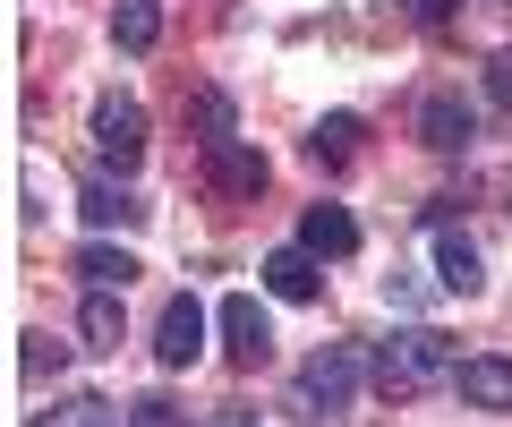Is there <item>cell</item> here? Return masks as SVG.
I'll use <instances>...</instances> for the list:
<instances>
[{
  "label": "cell",
  "mask_w": 512,
  "mask_h": 427,
  "mask_svg": "<svg viewBox=\"0 0 512 427\" xmlns=\"http://www.w3.org/2000/svg\"><path fill=\"white\" fill-rule=\"evenodd\" d=\"M453 342L436 334V325H393V334L376 342V359H367V376H376V393H427V385H453Z\"/></svg>",
  "instance_id": "obj_1"
},
{
  "label": "cell",
  "mask_w": 512,
  "mask_h": 427,
  "mask_svg": "<svg viewBox=\"0 0 512 427\" xmlns=\"http://www.w3.org/2000/svg\"><path fill=\"white\" fill-rule=\"evenodd\" d=\"M86 137H94V154H103L111 171H137L146 163V103H137V94H103L94 120H86Z\"/></svg>",
  "instance_id": "obj_2"
},
{
  "label": "cell",
  "mask_w": 512,
  "mask_h": 427,
  "mask_svg": "<svg viewBox=\"0 0 512 427\" xmlns=\"http://www.w3.org/2000/svg\"><path fill=\"white\" fill-rule=\"evenodd\" d=\"M350 393H359V351H350V342H325V351L299 368V402H308L316 419H333V410H350Z\"/></svg>",
  "instance_id": "obj_3"
},
{
  "label": "cell",
  "mask_w": 512,
  "mask_h": 427,
  "mask_svg": "<svg viewBox=\"0 0 512 427\" xmlns=\"http://www.w3.org/2000/svg\"><path fill=\"white\" fill-rule=\"evenodd\" d=\"M214 325H222V351H231V368H265V359H274V316L256 308L248 291H231L214 308Z\"/></svg>",
  "instance_id": "obj_4"
},
{
  "label": "cell",
  "mask_w": 512,
  "mask_h": 427,
  "mask_svg": "<svg viewBox=\"0 0 512 427\" xmlns=\"http://www.w3.org/2000/svg\"><path fill=\"white\" fill-rule=\"evenodd\" d=\"M470 137H478V112L461 103L453 86L419 94V146H427V154H470Z\"/></svg>",
  "instance_id": "obj_5"
},
{
  "label": "cell",
  "mask_w": 512,
  "mask_h": 427,
  "mask_svg": "<svg viewBox=\"0 0 512 427\" xmlns=\"http://www.w3.org/2000/svg\"><path fill=\"white\" fill-rule=\"evenodd\" d=\"M205 325H214V316L180 291L163 308V325H154V359H163V368H197V359H205Z\"/></svg>",
  "instance_id": "obj_6"
},
{
  "label": "cell",
  "mask_w": 512,
  "mask_h": 427,
  "mask_svg": "<svg viewBox=\"0 0 512 427\" xmlns=\"http://www.w3.org/2000/svg\"><path fill=\"white\" fill-rule=\"evenodd\" d=\"M256 274H265V291H274V299H291V308H308V299L325 291V257H316V248H299V240L274 248Z\"/></svg>",
  "instance_id": "obj_7"
},
{
  "label": "cell",
  "mask_w": 512,
  "mask_h": 427,
  "mask_svg": "<svg viewBox=\"0 0 512 427\" xmlns=\"http://www.w3.org/2000/svg\"><path fill=\"white\" fill-rule=\"evenodd\" d=\"M453 393H461L470 410H512V359H504V351H470V359L453 368Z\"/></svg>",
  "instance_id": "obj_8"
},
{
  "label": "cell",
  "mask_w": 512,
  "mask_h": 427,
  "mask_svg": "<svg viewBox=\"0 0 512 427\" xmlns=\"http://www.w3.org/2000/svg\"><path fill=\"white\" fill-rule=\"evenodd\" d=\"M436 291H453V299H478V291H487V257H478V240H461L453 223L436 231Z\"/></svg>",
  "instance_id": "obj_9"
},
{
  "label": "cell",
  "mask_w": 512,
  "mask_h": 427,
  "mask_svg": "<svg viewBox=\"0 0 512 427\" xmlns=\"http://www.w3.org/2000/svg\"><path fill=\"white\" fill-rule=\"evenodd\" d=\"M205 180H214L222 197H256V188H265V154L239 146V137H222V146H205Z\"/></svg>",
  "instance_id": "obj_10"
},
{
  "label": "cell",
  "mask_w": 512,
  "mask_h": 427,
  "mask_svg": "<svg viewBox=\"0 0 512 427\" xmlns=\"http://www.w3.org/2000/svg\"><path fill=\"white\" fill-rule=\"evenodd\" d=\"M77 214H86V223H94V231H137V223H146V205L128 197V188H120V180H103V171H94V180H86V188H77Z\"/></svg>",
  "instance_id": "obj_11"
},
{
  "label": "cell",
  "mask_w": 512,
  "mask_h": 427,
  "mask_svg": "<svg viewBox=\"0 0 512 427\" xmlns=\"http://www.w3.org/2000/svg\"><path fill=\"white\" fill-rule=\"evenodd\" d=\"M299 248H316V257H350V248H359L350 205H308V214H299Z\"/></svg>",
  "instance_id": "obj_12"
},
{
  "label": "cell",
  "mask_w": 512,
  "mask_h": 427,
  "mask_svg": "<svg viewBox=\"0 0 512 427\" xmlns=\"http://www.w3.org/2000/svg\"><path fill=\"white\" fill-rule=\"evenodd\" d=\"M77 274H86V291H128L146 265L128 257V248H111V240H86V248H77Z\"/></svg>",
  "instance_id": "obj_13"
},
{
  "label": "cell",
  "mask_w": 512,
  "mask_h": 427,
  "mask_svg": "<svg viewBox=\"0 0 512 427\" xmlns=\"http://www.w3.org/2000/svg\"><path fill=\"white\" fill-rule=\"evenodd\" d=\"M350 154H359V120H350V112H325V120L308 129V163H316V171H342Z\"/></svg>",
  "instance_id": "obj_14"
},
{
  "label": "cell",
  "mask_w": 512,
  "mask_h": 427,
  "mask_svg": "<svg viewBox=\"0 0 512 427\" xmlns=\"http://www.w3.org/2000/svg\"><path fill=\"white\" fill-rule=\"evenodd\" d=\"M111 43H120V52H154V43H163V9H154V0H120V9H111Z\"/></svg>",
  "instance_id": "obj_15"
},
{
  "label": "cell",
  "mask_w": 512,
  "mask_h": 427,
  "mask_svg": "<svg viewBox=\"0 0 512 427\" xmlns=\"http://www.w3.org/2000/svg\"><path fill=\"white\" fill-rule=\"evenodd\" d=\"M188 120H197V146H222V137H239V112L222 86H197L188 94Z\"/></svg>",
  "instance_id": "obj_16"
},
{
  "label": "cell",
  "mask_w": 512,
  "mask_h": 427,
  "mask_svg": "<svg viewBox=\"0 0 512 427\" xmlns=\"http://www.w3.org/2000/svg\"><path fill=\"white\" fill-rule=\"evenodd\" d=\"M77 334H86V351H120V291H86Z\"/></svg>",
  "instance_id": "obj_17"
},
{
  "label": "cell",
  "mask_w": 512,
  "mask_h": 427,
  "mask_svg": "<svg viewBox=\"0 0 512 427\" xmlns=\"http://www.w3.org/2000/svg\"><path fill=\"white\" fill-rule=\"evenodd\" d=\"M26 427H120V402H103V393H69L60 410H43V419Z\"/></svg>",
  "instance_id": "obj_18"
},
{
  "label": "cell",
  "mask_w": 512,
  "mask_h": 427,
  "mask_svg": "<svg viewBox=\"0 0 512 427\" xmlns=\"http://www.w3.org/2000/svg\"><path fill=\"white\" fill-rule=\"evenodd\" d=\"M128 427H188V410L171 402V393H137V402H128Z\"/></svg>",
  "instance_id": "obj_19"
},
{
  "label": "cell",
  "mask_w": 512,
  "mask_h": 427,
  "mask_svg": "<svg viewBox=\"0 0 512 427\" xmlns=\"http://www.w3.org/2000/svg\"><path fill=\"white\" fill-rule=\"evenodd\" d=\"M18 368H26V376H60V368H69V342H52V334H26Z\"/></svg>",
  "instance_id": "obj_20"
},
{
  "label": "cell",
  "mask_w": 512,
  "mask_h": 427,
  "mask_svg": "<svg viewBox=\"0 0 512 427\" xmlns=\"http://www.w3.org/2000/svg\"><path fill=\"white\" fill-rule=\"evenodd\" d=\"M487 94H495V112H512V43L487 60Z\"/></svg>",
  "instance_id": "obj_21"
},
{
  "label": "cell",
  "mask_w": 512,
  "mask_h": 427,
  "mask_svg": "<svg viewBox=\"0 0 512 427\" xmlns=\"http://www.w3.org/2000/svg\"><path fill=\"white\" fill-rule=\"evenodd\" d=\"M410 9H419L427 26H444V18H453V0H410Z\"/></svg>",
  "instance_id": "obj_22"
}]
</instances>
